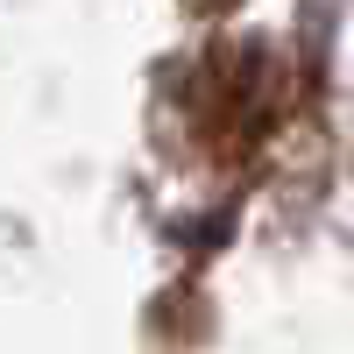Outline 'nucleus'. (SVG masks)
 I'll return each instance as SVG.
<instances>
[{"instance_id":"f257e3e1","label":"nucleus","mask_w":354,"mask_h":354,"mask_svg":"<svg viewBox=\"0 0 354 354\" xmlns=\"http://www.w3.org/2000/svg\"><path fill=\"white\" fill-rule=\"evenodd\" d=\"M283 106H290V71L262 36L213 43L177 85V113H185L198 156L213 163H248L277 135Z\"/></svg>"},{"instance_id":"f03ea898","label":"nucleus","mask_w":354,"mask_h":354,"mask_svg":"<svg viewBox=\"0 0 354 354\" xmlns=\"http://www.w3.org/2000/svg\"><path fill=\"white\" fill-rule=\"evenodd\" d=\"M192 8H234V0H192Z\"/></svg>"}]
</instances>
